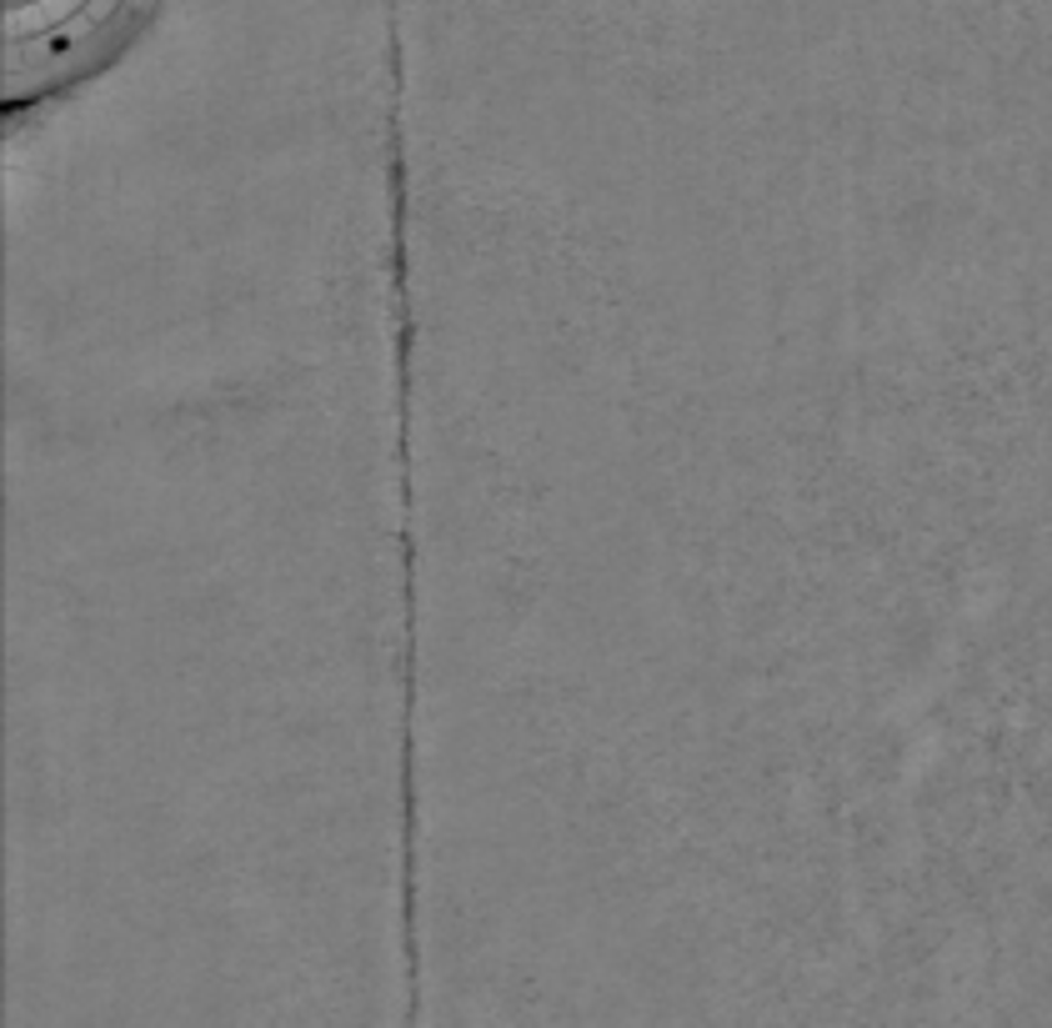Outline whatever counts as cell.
I'll return each mask as SVG.
<instances>
[{
    "label": "cell",
    "mask_w": 1052,
    "mask_h": 1028,
    "mask_svg": "<svg viewBox=\"0 0 1052 1028\" xmlns=\"http://www.w3.org/2000/svg\"><path fill=\"white\" fill-rule=\"evenodd\" d=\"M31 5H46V0H15V11H31ZM76 5H106V0H51V11H76Z\"/></svg>",
    "instance_id": "1"
}]
</instances>
